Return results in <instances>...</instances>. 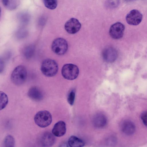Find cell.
<instances>
[{"mask_svg":"<svg viewBox=\"0 0 147 147\" xmlns=\"http://www.w3.org/2000/svg\"><path fill=\"white\" fill-rule=\"evenodd\" d=\"M102 57L106 62L111 63L114 61L117 57L116 50L112 47L105 49L102 52Z\"/></svg>","mask_w":147,"mask_h":147,"instance_id":"30bf717a","label":"cell"},{"mask_svg":"<svg viewBox=\"0 0 147 147\" xmlns=\"http://www.w3.org/2000/svg\"><path fill=\"white\" fill-rule=\"evenodd\" d=\"M125 0L127 1H133L135 0Z\"/></svg>","mask_w":147,"mask_h":147,"instance_id":"cb8c5ba5","label":"cell"},{"mask_svg":"<svg viewBox=\"0 0 147 147\" xmlns=\"http://www.w3.org/2000/svg\"><path fill=\"white\" fill-rule=\"evenodd\" d=\"M15 140L14 138L11 135H7L4 138L3 145L4 147H13L15 146Z\"/></svg>","mask_w":147,"mask_h":147,"instance_id":"e0dca14e","label":"cell"},{"mask_svg":"<svg viewBox=\"0 0 147 147\" xmlns=\"http://www.w3.org/2000/svg\"><path fill=\"white\" fill-rule=\"evenodd\" d=\"M4 63L3 61L0 59V72H1L2 70H3L4 68Z\"/></svg>","mask_w":147,"mask_h":147,"instance_id":"603a6c76","label":"cell"},{"mask_svg":"<svg viewBox=\"0 0 147 147\" xmlns=\"http://www.w3.org/2000/svg\"><path fill=\"white\" fill-rule=\"evenodd\" d=\"M125 28L123 24L120 22H116L111 26L109 31L110 35L114 39H119L123 35Z\"/></svg>","mask_w":147,"mask_h":147,"instance_id":"ba28073f","label":"cell"},{"mask_svg":"<svg viewBox=\"0 0 147 147\" xmlns=\"http://www.w3.org/2000/svg\"><path fill=\"white\" fill-rule=\"evenodd\" d=\"M8 102L7 95L3 92H0V110L4 109Z\"/></svg>","mask_w":147,"mask_h":147,"instance_id":"ffe728a7","label":"cell"},{"mask_svg":"<svg viewBox=\"0 0 147 147\" xmlns=\"http://www.w3.org/2000/svg\"><path fill=\"white\" fill-rule=\"evenodd\" d=\"M142 14L138 10L134 9L130 11L126 15V20L129 24L137 25L139 24L142 19Z\"/></svg>","mask_w":147,"mask_h":147,"instance_id":"8992f818","label":"cell"},{"mask_svg":"<svg viewBox=\"0 0 147 147\" xmlns=\"http://www.w3.org/2000/svg\"><path fill=\"white\" fill-rule=\"evenodd\" d=\"M66 126L65 122L60 121L56 123L54 125L52 130V133L57 137H61L66 133Z\"/></svg>","mask_w":147,"mask_h":147,"instance_id":"8fae6325","label":"cell"},{"mask_svg":"<svg viewBox=\"0 0 147 147\" xmlns=\"http://www.w3.org/2000/svg\"><path fill=\"white\" fill-rule=\"evenodd\" d=\"M75 94L73 90L71 91L69 93L67 97V101L71 105H72L74 102Z\"/></svg>","mask_w":147,"mask_h":147,"instance_id":"44dd1931","label":"cell"},{"mask_svg":"<svg viewBox=\"0 0 147 147\" xmlns=\"http://www.w3.org/2000/svg\"><path fill=\"white\" fill-rule=\"evenodd\" d=\"M68 45L67 41L63 38H59L55 39L53 41L51 49L55 54L62 55L67 52Z\"/></svg>","mask_w":147,"mask_h":147,"instance_id":"5b68a950","label":"cell"},{"mask_svg":"<svg viewBox=\"0 0 147 147\" xmlns=\"http://www.w3.org/2000/svg\"><path fill=\"white\" fill-rule=\"evenodd\" d=\"M81 25L78 20L74 18H71L68 20L65 24V28L68 33L74 34L80 29Z\"/></svg>","mask_w":147,"mask_h":147,"instance_id":"9c48e42d","label":"cell"},{"mask_svg":"<svg viewBox=\"0 0 147 147\" xmlns=\"http://www.w3.org/2000/svg\"><path fill=\"white\" fill-rule=\"evenodd\" d=\"M27 77V71L25 67L20 65L16 67L11 76V81L14 84L20 85L24 83Z\"/></svg>","mask_w":147,"mask_h":147,"instance_id":"7a4b0ae2","label":"cell"},{"mask_svg":"<svg viewBox=\"0 0 147 147\" xmlns=\"http://www.w3.org/2000/svg\"><path fill=\"white\" fill-rule=\"evenodd\" d=\"M121 129L124 134L128 135H130L134 133L136 127L133 122L129 120H126L122 123Z\"/></svg>","mask_w":147,"mask_h":147,"instance_id":"7c38bea8","label":"cell"},{"mask_svg":"<svg viewBox=\"0 0 147 147\" xmlns=\"http://www.w3.org/2000/svg\"><path fill=\"white\" fill-rule=\"evenodd\" d=\"M40 69L44 75L47 77H51L57 74L58 66L55 60L51 59H47L42 63Z\"/></svg>","mask_w":147,"mask_h":147,"instance_id":"6da1fadb","label":"cell"},{"mask_svg":"<svg viewBox=\"0 0 147 147\" xmlns=\"http://www.w3.org/2000/svg\"><path fill=\"white\" fill-rule=\"evenodd\" d=\"M2 2L4 6L10 10L15 9L19 3V0H2Z\"/></svg>","mask_w":147,"mask_h":147,"instance_id":"9a60e30c","label":"cell"},{"mask_svg":"<svg viewBox=\"0 0 147 147\" xmlns=\"http://www.w3.org/2000/svg\"><path fill=\"white\" fill-rule=\"evenodd\" d=\"M94 120V124L97 127H102L105 125L106 123L105 117L102 114L97 115L95 117Z\"/></svg>","mask_w":147,"mask_h":147,"instance_id":"2e32d148","label":"cell"},{"mask_svg":"<svg viewBox=\"0 0 147 147\" xmlns=\"http://www.w3.org/2000/svg\"><path fill=\"white\" fill-rule=\"evenodd\" d=\"M55 136L49 132L42 133L38 138L39 144L43 147H50L55 143Z\"/></svg>","mask_w":147,"mask_h":147,"instance_id":"52a82bcc","label":"cell"},{"mask_svg":"<svg viewBox=\"0 0 147 147\" xmlns=\"http://www.w3.org/2000/svg\"><path fill=\"white\" fill-rule=\"evenodd\" d=\"M35 48L34 45H29L26 46L24 51V54L27 58H30L34 54Z\"/></svg>","mask_w":147,"mask_h":147,"instance_id":"ac0fdd59","label":"cell"},{"mask_svg":"<svg viewBox=\"0 0 147 147\" xmlns=\"http://www.w3.org/2000/svg\"><path fill=\"white\" fill-rule=\"evenodd\" d=\"M45 6L50 9H54L57 6V0H42Z\"/></svg>","mask_w":147,"mask_h":147,"instance_id":"d6986e66","label":"cell"},{"mask_svg":"<svg viewBox=\"0 0 147 147\" xmlns=\"http://www.w3.org/2000/svg\"><path fill=\"white\" fill-rule=\"evenodd\" d=\"M36 124L41 127H45L49 125L52 121V117L50 113L47 110L40 111L34 117Z\"/></svg>","mask_w":147,"mask_h":147,"instance_id":"3957f363","label":"cell"},{"mask_svg":"<svg viewBox=\"0 0 147 147\" xmlns=\"http://www.w3.org/2000/svg\"><path fill=\"white\" fill-rule=\"evenodd\" d=\"M79 73V69L76 65L67 64L64 65L61 69V74L65 79L72 80L76 79Z\"/></svg>","mask_w":147,"mask_h":147,"instance_id":"277c9868","label":"cell"},{"mask_svg":"<svg viewBox=\"0 0 147 147\" xmlns=\"http://www.w3.org/2000/svg\"><path fill=\"white\" fill-rule=\"evenodd\" d=\"M141 118L144 125L147 127V111H144L142 113Z\"/></svg>","mask_w":147,"mask_h":147,"instance_id":"7402d4cb","label":"cell"},{"mask_svg":"<svg viewBox=\"0 0 147 147\" xmlns=\"http://www.w3.org/2000/svg\"><path fill=\"white\" fill-rule=\"evenodd\" d=\"M28 95L30 99L36 101L41 100L43 96L41 91L36 87L30 88L28 91Z\"/></svg>","mask_w":147,"mask_h":147,"instance_id":"4fadbf2b","label":"cell"},{"mask_svg":"<svg viewBox=\"0 0 147 147\" xmlns=\"http://www.w3.org/2000/svg\"><path fill=\"white\" fill-rule=\"evenodd\" d=\"M68 144L71 147H81L84 145V141L76 136H72L69 139Z\"/></svg>","mask_w":147,"mask_h":147,"instance_id":"5bb4252c","label":"cell"}]
</instances>
